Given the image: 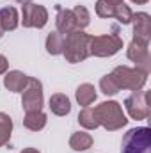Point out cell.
Wrapping results in <instances>:
<instances>
[{
  "label": "cell",
  "instance_id": "ffe728a7",
  "mask_svg": "<svg viewBox=\"0 0 151 153\" xmlns=\"http://www.w3.org/2000/svg\"><path fill=\"white\" fill-rule=\"evenodd\" d=\"M13 134V119L5 112H0V148L5 146Z\"/></svg>",
  "mask_w": 151,
  "mask_h": 153
},
{
  "label": "cell",
  "instance_id": "9a60e30c",
  "mask_svg": "<svg viewBox=\"0 0 151 153\" xmlns=\"http://www.w3.org/2000/svg\"><path fill=\"white\" fill-rule=\"evenodd\" d=\"M75 98H76V102H78V105L89 107L91 103L96 102V89H94V85L93 84H87V82L85 84H80L75 91Z\"/></svg>",
  "mask_w": 151,
  "mask_h": 153
},
{
  "label": "cell",
  "instance_id": "2e32d148",
  "mask_svg": "<svg viewBox=\"0 0 151 153\" xmlns=\"http://www.w3.org/2000/svg\"><path fill=\"white\" fill-rule=\"evenodd\" d=\"M46 121L48 117L43 111H38V112H25V117H23V126L30 132H39L46 126Z\"/></svg>",
  "mask_w": 151,
  "mask_h": 153
},
{
  "label": "cell",
  "instance_id": "f546056e",
  "mask_svg": "<svg viewBox=\"0 0 151 153\" xmlns=\"http://www.w3.org/2000/svg\"><path fill=\"white\" fill-rule=\"evenodd\" d=\"M2 36H4V29L0 27V39H2Z\"/></svg>",
  "mask_w": 151,
  "mask_h": 153
},
{
  "label": "cell",
  "instance_id": "7c38bea8",
  "mask_svg": "<svg viewBox=\"0 0 151 153\" xmlns=\"http://www.w3.org/2000/svg\"><path fill=\"white\" fill-rule=\"evenodd\" d=\"M27 80H29V76L25 75L23 71H20V70H11V71H7L5 76H4V85H5V89L11 91V93H21L23 87L27 85Z\"/></svg>",
  "mask_w": 151,
  "mask_h": 153
},
{
  "label": "cell",
  "instance_id": "44dd1931",
  "mask_svg": "<svg viewBox=\"0 0 151 153\" xmlns=\"http://www.w3.org/2000/svg\"><path fill=\"white\" fill-rule=\"evenodd\" d=\"M71 13H73V18H75V23H76L78 30H84L91 23V14H89L85 5H75L71 9Z\"/></svg>",
  "mask_w": 151,
  "mask_h": 153
},
{
  "label": "cell",
  "instance_id": "ac0fdd59",
  "mask_svg": "<svg viewBox=\"0 0 151 153\" xmlns=\"http://www.w3.org/2000/svg\"><path fill=\"white\" fill-rule=\"evenodd\" d=\"M44 48L50 55H61L64 50V36L59 34L57 30L50 32L46 36V41H44Z\"/></svg>",
  "mask_w": 151,
  "mask_h": 153
},
{
  "label": "cell",
  "instance_id": "603a6c76",
  "mask_svg": "<svg viewBox=\"0 0 151 153\" xmlns=\"http://www.w3.org/2000/svg\"><path fill=\"white\" fill-rule=\"evenodd\" d=\"M100 91H101L105 96H114V94H117L121 89L117 87V84H115V80L112 78V75L109 73V75H103L100 78Z\"/></svg>",
  "mask_w": 151,
  "mask_h": 153
},
{
  "label": "cell",
  "instance_id": "d6986e66",
  "mask_svg": "<svg viewBox=\"0 0 151 153\" xmlns=\"http://www.w3.org/2000/svg\"><path fill=\"white\" fill-rule=\"evenodd\" d=\"M78 123L80 126H84L85 130H96L100 126L98 119H96V114H94V109L89 105V107H84L78 114Z\"/></svg>",
  "mask_w": 151,
  "mask_h": 153
},
{
  "label": "cell",
  "instance_id": "4316f807",
  "mask_svg": "<svg viewBox=\"0 0 151 153\" xmlns=\"http://www.w3.org/2000/svg\"><path fill=\"white\" fill-rule=\"evenodd\" d=\"M105 2H109L112 7H115V5H119V4H123V0H105Z\"/></svg>",
  "mask_w": 151,
  "mask_h": 153
},
{
  "label": "cell",
  "instance_id": "cb8c5ba5",
  "mask_svg": "<svg viewBox=\"0 0 151 153\" xmlns=\"http://www.w3.org/2000/svg\"><path fill=\"white\" fill-rule=\"evenodd\" d=\"M114 9L109 2H105V0H98L96 2V5H94V11H96V16H100V18H114Z\"/></svg>",
  "mask_w": 151,
  "mask_h": 153
},
{
  "label": "cell",
  "instance_id": "ba28073f",
  "mask_svg": "<svg viewBox=\"0 0 151 153\" xmlns=\"http://www.w3.org/2000/svg\"><path fill=\"white\" fill-rule=\"evenodd\" d=\"M25 29H43L48 23V9L41 4H27L21 9V20Z\"/></svg>",
  "mask_w": 151,
  "mask_h": 153
},
{
  "label": "cell",
  "instance_id": "d4e9b609",
  "mask_svg": "<svg viewBox=\"0 0 151 153\" xmlns=\"http://www.w3.org/2000/svg\"><path fill=\"white\" fill-rule=\"evenodd\" d=\"M7 70H9V61H7V57H5V55H2V53H0V75H5V73H7Z\"/></svg>",
  "mask_w": 151,
  "mask_h": 153
},
{
  "label": "cell",
  "instance_id": "484cf974",
  "mask_svg": "<svg viewBox=\"0 0 151 153\" xmlns=\"http://www.w3.org/2000/svg\"><path fill=\"white\" fill-rule=\"evenodd\" d=\"M20 153H41V152H39L38 148H23Z\"/></svg>",
  "mask_w": 151,
  "mask_h": 153
},
{
  "label": "cell",
  "instance_id": "e0dca14e",
  "mask_svg": "<svg viewBox=\"0 0 151 153\" xmlns=\"http://www.w3.org/2000/svg\"><path fill=\"white\" fill-rule=\"evenodd\" d=\"M94 139L91 134L87 132H73L71 137H70V148L75 150V152H85L93 146Z\"/></svg>",
  "mask_w": 151,
  "mask_h": 153
},
{
  "label": "cell",
  "instance_id": "f1b7e54d",
  "mask_svg": "<svg viewBox=\"0 0 151 153\" xmlns=\"http://www.w3.org/2000/svg\"><path fill=\"white\" fill-rule=\"evenodd\" d=\"M18 4H21V5H27V4H32V0H16Z\"/></svg>",
  "mask_w": 151,
  "mask_h": 153
},
{
  "label": "cell",
  "instance_id": "3957f363",
  "mask_svg": "<svg viewBox=\"0 0 151 153\" xmlns=\"http://www.w3.org/2000/svg\"><path fill=\"white\" fill-rule=\"evenodd\" d=\"M121 153H151V128H130L121 141Z\"/></svg>",
  "mask_w": 151,
  "mask_h": 153
},
{
  "label": "cell",
  "instance_id": "52a82bcc",
  "mask_svg": "<svg viewBox=\"0 0 151 153\" xmlns=\"http://www.w3.org/2000/svg\"><path fill=\"white\" fill-rule=\"evenodd\" d=\"M124 109L132 119L142 121L150 117V91H133L124 100Z\"/></svg>",
  "mask_w": 151,
  "mask_h": 153
},
{
  "label": "cell",
  "instance_id": "277c9868",
  "mask_svg": "<svg viewBox=\"0 0 151 153\" xmlns=\"http://www.w3.org/2000/svg\"><path fill=\"white\" fill-rule=\"evenodd\" d=\"M123 48V38L119 36L117 27H114L112 34L91 36L89 53L94 57H112Z\"/></svg>",
  "mask_w": 151,
  "mask_h": 153
},
{
  "label": "cell",
  "instance_id": "8992f818",
  "mask_svg": "<svg viewBox=\"0 0 151 153\" xmlns=\"http://www.w3.org/2000/svg\"><path fill=\"white\" fill-rule=\"evenodd\" d=\"M44 96H43V84L38 78L29 76L27 85L21 91V107L25 112H38L43 111Z\"/></svg>",
  "mask_w": 151,
  "mask_h": 153
},
{
  "label": "cell",
  "instance_id": "7a4b0ae2",
  "mask_svg": "<svg viewBox=\"0 0 151 153\" xmlns=\"http://www.w3.org/2000/svg\"><path fill=\"white\" fill-rule=\"evenodd\" d=\"M89 43L91 36L85 34L84 30H73L64 38V50L62 55L66 57V61L70 64H76L85 61L91 53H89Z\"/></svg>",
  "mask_w": 151,
  "mask_h": 153
},
{
  "label": "cell",
  "instance_id": "5b68a950",
  "mask_svg": "<svg viewBox=\"0 0 151 153\" xmlns=\"http://www.w3.org/2000/svg\"><path fill=\"white\" fill-rule=\"evenodd\" d=\"M110 75L119 89H128V91H141L148 82V73L130 66H115Z\"/></svg>",
  "mask_w": 151,
  "mask_h": 153
},
{
  "label": "cell",
  "instance_id": "5bb4252c",
  "mask_svg": "<svg viewBox=\"0 0 151 153\" xmlns=\"http://www.w3.org/2000/svg\"><path fill=\"white\" fill-rule=\"evenodd\" d=\"M20 25V14L14 7H2L0 9V27L4 29V32L7 30H14Z\"/></svg>",
  "mask_w": 151,
  "mask_h": 153
},
{
  "label": "cell",
  "instance_id": "4fadbf2b",
  "mask_svg": "<svg viewBox=\"0 0 151 153\" xmlns=\"http://www.w3.org/2000/svg\"><path fill=\"white\" fill-rule=\"evenodd\" d=\"M48 107L52 111V114L55 116H68L71 112V102L64 93H55L50 96L48 100Z\"/></svg>",
  "mask_w": 151,
  "mask_h": 153
},
{
  "label": "cell",
  "instance_id": "8fae6325",
  "mask_svg": "<svg viewBox=\"0 0 151 153\" xmlns=\"http://www.w3.org/2000/svg\"><path fill=\"white\" fill-rule=\"evenodd\" d=\"M57 9V16H55V27H57V32L62 34V36H68L70 32L78 30L75 23V18H73V13L71 9H64L61 5H55Z\"/></svg>",
  "mask_w": 151,
  "mask_h": 153
},
{
  "label": "cell",
  "instance_id": "6da1fadb",
  "mask_svg": "<svg viewBox=\"0 0 151 153\" xmlns=\"http://www.w3.org/2000/svg\"><path fill=\"white\" fill-rule=\"evenodd\" d=\"M93 109H94V114H96V119H98L100 126H103L109 132L121 130L123 126L128 125V117L124 116L123 107H121L119 102H114V100L101 102L100 105H96Z\"/></svg>",
  "mask_w": 151,
  "mask_h": 153
},
{
  "label": "cell",
  "instance_id": "30bf717a",
  "mask_svg": "<svg viewBox=\"0 0 151 153\" xmlns=\"http://www.w3.org/2000/svg\"><path fill=\"white\" fill-rule=\"evenodd\" d=\"M133 25V41H139L142 45H150L151 41V16L148 13H133L132 16Z\"/></svg>",
  "mask_w": 151,
  "mask_h": 153
},
{
  "label": "cell",
  "instance_id": "7402d4cb",
  "mask_svg": "<svg viewBox=\"0 0 151 153\" xmlns=\"http://www.w3.org/2000/svg\"><path fill=\"white\" fill-rule=\"evenodd\" d=\"M132 16H133V11L130 9V5H126L124 2L119 4V5H115V9H114V18H115L121 25L132 23Z\"/></svg>",
  "mask_w": 151,
  "mask_h": 153
},
{
  "label": "cell",
  "instance_id": "9c48e42d",
  "mask_svg": "<svg viewBox=\"0 0 151 153\" xmlns=\"http://www.w3.org/2000/svg\"><path fill=\"white\" fill-rule=\"evenodd\" d=\"M148 46H150V45H142V43L132 39L130 45H128V48H126V57H128L132 62H135V68H139V70H142L144 73L150 75L151 55H150V48H148Z\"/></svg>",
  "mask_w": 151,
  "mask_h": 153
},
{
  "label": "cell",
  "instance_id": "83f0119b",
  "mask_svg": "<svg viewBox=\"0 0 151 153\" xmlns=\"http://www.w3.org/2000/svg\"><path fill=\"white\" fill-rule=\"evenodd\" d=\"M132 4H137V5H144V4H148L150 0H130Z\"/></svg>",
  "mask_w": 151,
  "mask_h": 153
}]
</instances>
